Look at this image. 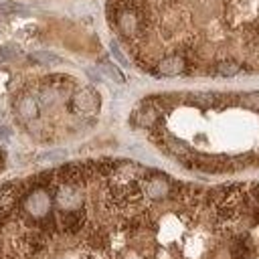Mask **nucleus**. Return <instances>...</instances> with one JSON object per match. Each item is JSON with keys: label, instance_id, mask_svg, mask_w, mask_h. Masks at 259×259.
Here are the masks:
<instances>
[{"label": "nucleus", "instance_id": "nucleus-9", "mask_svg": "<svg viewBox=\"0 0 259 259\" xmlns=\"http://www.w3.org/2000/svg\"><path fill=\"white\" fill-rule=\"evenodd\" d=\"M4 158H6V152L0 148V170H2V166H4Z\"/></svg>", "mask_w": 259, "mask_h": 259}, {"label": "nucleus", "instance_id": "nucleus-6", "mask_svg": "<svg viewBox=\"0 0 259 259\" xmlns=\"http://www.w3.org/2000/svg\"><path fill=\"white\" fill-rule=\"evenodd\" d=\"M101 71H103V73H107V75H109L113 81H117V83H121V81H123L121 73H119V71H117L113 65H109V63H103V65H101Z\"/></svg>", "mask_w": 259, "mask_h": 259}, {"label": "nucleus", "instance_id": "nucleus-4", "mask_svg": "<svg viewBox=\"0 0 259 259\" xmlns=\"http://www.w3.org/2000/svg\"><path fill=\"white\" fill-rule=\"evenodd\" d=\"M16 113H18L24 121L36 119V117H38V101H36V97L28 95V93L20 95L18 101H16Z\"/></svg>", "mask_w": 259, "mask_h": 259}, {"label": "nucleus", "instance_id": "nucleus-5", "mask_svg": "<svg viewBox=\"0 0 259 259\" xmlns=\"http://www.w3.org/2000/svg\"><path fill=\"white\" fill-rule=\"evenodd\" d=\"M243 69H241V65L237 63V61H219L214 67H212V75H217V77H235V75H239Z\"/></svg>", "mask_w": 259, "mask_h": 259}, {"label": "nucleus", "instance_id": "nucleus-3", "mask_svg": "<svg viewBox=\"0 0 259 259\" xmlns=\"http://www.w3.org/2000/svg\"><path fill=\"white\" fill-rule=\"evenodd\" d=\"M150 73H154L158 77H176V75L188 73V65L180 55H166L152 67Z\"/></svg>", "mask_w": 259, "mask_h": 259}, {"label": "nucleus", "instance_id": "nucleus-7", "mask_svg": "<svg viewBox=\"0 0 259 259\" xmlns=\"http://www.w3.org/2000/svg\"><path fill=\"white\" fill-rule=\"evenodd\" d=\"M32 57H34L36 61H40V63H57V57L51 55V53H34Z\"/></svg>", "mask_w": 259, "mask_h": 259}, {"label": "nucleus", "instance_id": "nucleus-2", "mask_svg": "<svg viewBox=\"0 0 259 259\" xmlns=\"http://www.w3.org/2000/svg\"><path fill=\"white\" fill-rule=\"evenodd\" d=\"M99 103H101V99H99L97 91L91 89V87L77 89L71 95V107L79 115H93L99 109Z\"/></svg>", "mask_w": 259, "mask_h": 259}, {"label": "nucleus", "instance_id": "nucleus-8", "mask_svg": "<svg viewBox=\"0 0 259 259\" xmlns=\"http://www.w3.org/2000/svg\"><path fill=\"white\" fill-rule=\"evenodd\" d=\"M4 57H14L16 55V49L14 47H2V51H0Z\"/></svg>", "mask_w": 259, "mask_h": 259}, {"label": "nucleus", "instance_id": "nucleus-1", "mask_svg": "<svg viewBox=\"0 0 259 259\" xmlns=\"http://www.w3.org/2000/svg\"><path fill=\"white\" fill-rule=\"evenodd\" d=\"M144 166L69 164L0 186V259H259V184L144 192Z\"/></svg>", "mask_w": 259, "mask_h": 259}]
</instances>
